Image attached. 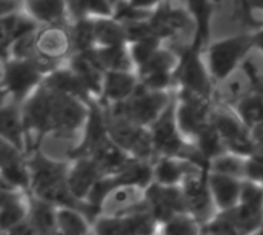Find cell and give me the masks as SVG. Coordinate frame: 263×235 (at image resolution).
Listing matches in <instances>:
<instances>
[{
  "label": "cell",
  "instance_id": "7402d4cb",
  "mask_svg": "<svg viewBox=\"0 0 263 235\" xmlns=\"http://www.w3.org/2000/svg\"><path fill=\"white\" fill-rule=\"evenodd\" d=\"M0 137L14 145L22 152L28 154L26 134L20 105L9 102L0 108Z\"/></svg>",
  "mask_w": 263,
  "mask_h": 235
},
{
  "label": "cell",
  "instance_id": "b9f144b4",
  "mask_svg": "<svg viewBox=\"0 0 263 235\" xmlns=\"http://www.w3.org/2000/svg\"><path fill=\"white\" fill-rule=\"evenodd\" d=\"M23 11V2H11V0H0V18L18 14Z\"/></svg>",
  "mask_w": 263,
  "mask_h": 235
},
{
  "label": "cell",
  "instance_id": "ab89813d",
  "mask_svg": "<svg viewBox=\"0 0 263 235\" xmlns=\"http://www.w3.org/2000/svg\"><path fill=\"white\" fill-rule=\"evenodd\" d=\"M243 180H250V182L263 185V163L260 160H257L254 157H248L247 159L245 179Z\"/></svg>",
  "mask_w": 263,
  "mask_h": 235
},
{
  "label": "cell",
  "instance_id": "8992f818",
  "mask_svg": "<svg viewBox=\"0 0 263 235\" xmlns=\"http://www.w3.org/2000/svg\"><path fill=\"white\" fill-rule=\"evenodd\" d=\"M213 111V100L185 91L176 92L174 115L177 128L185 140L191 143L196 140V137L211 123Z\"/></svg>",
  "mask_w": 263,
  "mask_h": 235
},
{
  "label": "cell",
  "instance_id": "e575fe53",
  "mask_svg": "<svg viewBox=\"0 0 263 235\" xmlns=\"http://www.w3.org/2000/svg\"><path fill=\"white\" fill-rule=\"evenodd\" d=\"M91 231L94 235H129L126 219L117 214L97 217Z\"/></svg>",
  "mask_w": 263,
  "mask_h": 235
},
{
  "label": "cell",
  "instance_id": "d590c367",
  "mask_svg": "<svg viewBox=\"0 0 263 235\" xmlns=\"http://www.w3.org/2000/svg\"><path fill=\"white\" fill-rule=\"evenodd\" d=\"M162 43L163 42L159 38H146V40H140V42H134V43L128 45V49H129L131 58L134 62L136 71L148 62V58L162 46Z\"/></svg>",
  "mask_w": 263,
  "mask_h": 235
},
{
  "label": "cell",
  "instance_id": "f907efd6",
  "mask_svg": "<svg viewBox=\"0 0 263 235\" xmlns=\"http://www.w3.org/2000/svg\"><path fill=\"white\" fill-rule=\"evenodd\" d=\"M153 235H160V234H159V232H156V234H153Z\"/></svg>",
  "mask_w": 263,
  "mask_h": 235
},
{
  "label": "cell",
  "instance_id": "277c9868",
  "mask_svg": "<svg viewBox=\"0 0 263 235\" xmlns=\"http://www.w3.org/2000/svg\"><path fill=\"white\" fill-rule=\"evenodd\" d=\"M253 48L251 32L234 34L211 43L206 49V65L213 80H228Z\"/></svg>",
  "mask_w": 263,
  "mask_h": 235
},
{
  "label": "cell",
  "instance_id": "c3c4849f",
  "mask_svg": "<svg viewBox=\"0 0 263 235\" xmlns=\"http://www.w3.org/2000/svg\"><path fill=\"white\" fill-rule=\"evenodd\" d=\"M202 235H213V234H208V232H205V231H203V234Z\"/></svg>",
  "mask_w": 263,
  "mask_h": 235
},
{
  "label": "cell",
  "instance_id": "836d02e7",
  "mask_svg": "<svg viewBox=\"0 0 263 235\" xmlns=\"http://www.w3.org/2000/svg\"><path fill=\"white\" fill-rule=\"evenodd\" d=\"M28 219V195L3 209H0V235L9 232L12 228Z\"/></svg>",
  "mask_w": 263,
  "mask_h": 235
},
{
  "label": "cell",
  "instance_id": "6da1fadb",
  "mask_svg": "<svg viewBox=\"0 0 263 235\" xmlns=\"http://www.w3.org/2000/svg\"><path fill=\"white\" fill-rule=\"evenodd\" d=\"M29 175H31V188L29 194L55 206V208H68L80 211L91 225L96 222L94 212L89 209V206L80 200H77L66 182L69 162L68 160H54L51 157H46L45 152L40 149H35L29 154L26 159Z\"/></svg>",
  "mask_w": 263,
  "mask_h": 235
},
{
  "label": "cell",
  "instance_id": "ac0fdd59",
  "mask_svg": "<svg viewBox=\"0 0 263 235\" xmlns=\"http://www.w3.org/2000/svg\"><path fill=\"white\" fill-rule=\"evenodd\" d=\"M216 8L217 3L206 2V0H191L186 3V11L194 25V35L190 45H193L200 51H205L210 46L211 25H213V17L216 14Z\"/></svg>",
  "mask_w": 263,
  "mask_h": 235
},
{
  "label": "cell",
  "instance_id": "60d3db41",
  "mask_svg": "<svg viewBox=\"0 0 263 235\" xmlns=\"http://www.w3.org/2000/svg\"><path fill=\"white\" fill-rule=\"evenodd\" d=\"M28 194H23L20 191H15V189H9V188H0V209L15 203V202H20L26 197Z\"/></svg>",
  "mask_w": 263,
  "mask_h": 235
},
{
  "label": "cell",
  "instance_id": "ffe728a7",
  "mask_svg": "<svg viewBox=\"0 0 263 235\" xmlns=\"http://www.w3.org/2000/svg\"><path fill=\"white\" fill-rule=\"evenodd\" d=\"M23 14L39 26H69L66 2L35 0L23 2Z\"/></svg>",
  "mask_w": 263,
  "mask_h": 235
},
{
  "label": "cell",
  "instance_id": "8fae6325",
  "mask_svg": "<svg viewBox=\"0 0 263 235\" xmlns=\"http://www.w3.org/2000/svg\"><path fill=\"white\" fill-rule=\"evenodd\" d=\"M35 55L45 63L60 66L72 55L68 26H40L35 32Z\"/></svg>",
  "mask_w": 263,
  "mask_h": 235
},
{
  "label": "cell",
  "instance_id": "74e56055",
  "mask_svg": "<svg viewBox=\"0 0 263 235\" xmlns=\"http://www.w3.org/2000/svg\"><path fill=\"white\" fill-rule=\"evenodd\" d=\"M85 11L88 18H111L114 15V2L86 0Z\"/></svg>",
  "mask_w": 263,
  "mask_h": 235
},
{
  "label": "cell",
  "instance_id": "f1b7e54d",
  "mask_svg": "<svg viewBox=\"0 0 263 235\" xmlns=\"http://www.w3.org/2000/svg\"><path fill=\"white\" fill-rule=\"evenodd\" d=\"M69 35L72 45V54H86L96 49L94 20L83 18L69 23Z\"/></svg>",
  "mask_w": 263,
  "mask_h": 235
},
{
  "label": "cell",
  "instance_id": "4dcf8cb0",
  "mask_svg": "<svg viewBox=\"0 0 263 235\" xmlns=\"http://www.w3.org/2000/svg\"><path fill=\"white\" fill-rule=\"evenodd\" d=\"M91 222L76 209L57 208V232L60 235H88Z\"/></svg>",
  "mask_w": 263,
  "mask_h": 235
},
{
  "label": "cell",
  "instance_id": "5bb4252c",
  "mask_svg": "<svg viewBox=\"0 0 263 235\" xmlns=\"http://www.w3.org/2000/svg\"><path fill=\"white\" fill-rule=\"evenodd\" d=\"M242 182L243 180L240 179H234V177H228L222 174H214V172L206 174L208 189H210L217 214L228 212L239 205Z\"/></svg>",
  "mask_w": 263,
  "mask_h": 235
},
{
  "label": "cell",
  "instance_id": "681fc988",
  "mask_svg": "<svg viewBox=\"0 0 263 235\" xmlns=\"http://www.w3.org/2000/svg\"><path fill=\"white\" fill-rule=\"evenodd\" d=\"M88 235H94V234H92V231H91V232H89V234H88Z\"/></svg>",
  "mask_w": 263,
  "mask_h": 235
},
{
  "label": "cell",
  "instance_id": "7a4b0ae2",
  "mask_svg": "<svg viewBox=\"0 0 263 235\" xmlns=\"http://www.w3.org/2000/svg\"><path fill=\"white\" fill-rule=\"evenodd\" d=\"M173 102L174 97H171L170 92L149 91L139 85L134 95L129 97L126 102L103 106V109L111 119L126 120L137 126L149 128L171 106Z\"/></svg>",
  "mask_w": 263,
  "mask_h": 235
},
{
  "label": "cell",
  "instance_id": "d6986e66",
  "mask_svg": "<svg viewBox=\"0 0 263 235\" xmlns=\"http://www.w3.org/2000/svg\"><path fill=\"white\" fill-rule=\"evenodd\" d=\"M43 86H46L49 91L55 92V94H62V95H68V97H74L79 99L85 103H92L97 102L91 97V94L88 92V89L85 88V85L82 83V80L66 66H57L54 68L45 79Z\"/></svg>",
  "mask_w": 263,
  "mask_h": 235
},
{
  "label": "cell",
  "instance_id": "d4e9b609",
  "mask_svg": "<svg viewBox=\"0 0 263 235\" xmlns=\"http://www.w3.org/2000/svg\"><path fill=\"white\" fill-rule=\"evenodd\" d=\"M28 220L39 235H55L57 208L28 194Z\"/></svg>",
  "mask_w": 263,
  "mask_h": 235
},
{
  "label": "cell",
  "instance_id": "8d00e7d4",
  "mask_svg": "<svg viewBox=\"0 0 263 235\" xmlns=\"http://www.w3.org/2000/svg\"><path fill=\"white\" fill-rule=\"evenodd\" d=\"M239 205L263 209V185L250 182V180H243Z\"/></svg>",
  "mask_w": 263,
  "mask_h": 235
},
{
  "label": "cell",
  "instance_id": "ba28073f",
  "mask_svg": "<svg viewBox=\"0 0 263 235\" xmlns=\"http://www.w3.org/2000/svg\"><path fill=\"white\" fill-rule=\"evenodd\" d=\"M89 105L79 99L54 92L51 135L57 139H71L79 131H83L89 114Z\"/></svg>",
  "mask_w": 263,
  "mask_h": 235
},
{
  "label": "cell",
  "instance_id": "e0dca14e",
  "mask_svg": "<svg viewBox=\"0 0 263 235\" xmlns=\"http://www.w3.org/2000/svg\"><path fill=\"white\" fill-rule=\"evenodd\" d=\"M199 172L205 171L179 157H157L153 162L154 183L162 186H182L186 179Z\"/></svg>",
  "mask_w": 263,
  "mask_h": 235
},
{
  "label": "cell",
  "instance_id": "7c38bea8",
  "mask_svg": "<svg viewBox=\"0 0 263 235\" xmlns=\"http://www.w3.org/2000/svg\"><path fill=\"white\" fill-rule=\"evenodd\" d=\"M206 174L208 172L194 174L190 179H186L182 185L188 214H191L202 226L208 225L217 216V211L214 208V203L208 189Z\"/></svg>",
  "mask_w": 263,
  "mask_h": 235
},
{
  "label": "cell",
  "instance_id": "ee69618b",
  "mask_svg": "<svg viewBox=\"0 0 263 235\" xmlns=\"http://www.w3.org/2000/svg\"><path fill=\"white\" fill-rule=\"evenodd\" d=\"M251 34H253V46L257 48L263 54V23L256 31H251Z\"/></svg>",
  "mask_w": 263,
  "mask_h": 235
},
{
  "label": "cell",
  "instance_id": "5b68a950",
  "mask_svg": "<svg viewBox=\"0 0 263 235\" xmlns=\"http://www.w3.org/2000/svg\"><path fill=\"white\" fill-rule=\"evenodd\" d=\"M202 55L203 51L193 45L185 46L179 52V63L174 71V86H177V91H185L213 100L214 80Z\"/></svg>",
  "mask_w": 263,
  "mask_h": 235
},
{
  "label": "cell",
  "instance_id": "f35d334b",
  "mask_svg": "<svg viewBox=\"0 0 263 235\" xmlns=\"http://www.w3.org/2000/svg\"><path fill=\"white\" fill-rule=\"evenodd\" d=\"M22 159H26V154L0 137V171Z\"/></svg>",
  "mask_w": 263,
  "mask_h": 235
},
{
  "label": "cell",
  "instance_id": "52a82bcc",
  "mask_svg": "<svg viewBox=\"0 0 263 235\" xmlns=\"http://www.w3.org/2000/svg\"><path fill=\"white\" fill-rule=\"evenodd\" d=\"M211 123L222 137L228 152L245 159L256 152L251 131L240 122L231 106H214Z\"/></svg>",
  "mask_w": 263,
  "mask_h": 235
},
{
  "label": "cell",
  "instance_id": "9c48e42d",
  "mask_svg": "<svg viewBox=\"0 0 263 235\" xmlns=\"http://www.w3.org/2000/svg\"><path fill=\"white\" fill-rule=\"evenodd\" d=\"M143 203L159 226L176 216L188 212L182 186H162L153 183L143 191Z\"/></svg>",
  "mask_w": 263,
  "mask_h": 235
},
{
  "label": "cell",
  "instance_id": "f6af8a7d",
  "mask_svg": "<svg viewBox=\"0 0 263 235\" xmlns=\"http://www.w3.org/2000/svg\"><path fill=\"white\" fill-rule=\"evenodd\" d=\"M6 103H9V95H8V92L2 83V63H0V108L5 106Z\"/></svg>",
  "mask_w": 263,
  "mask_h": 235
},
{
  "label": "cell",
  "instance_id": "3957f363",
  "mask_svg": "<svg viewBox=\"0 0 263 235\" xmlns=\"http://www.w3.org/2000/svg\"><path fill=\"white\" fill-rule=\"evenodd\" d=\"M0 63L3 88L9 95V102L15 105H22L37 88L43 85L46 75L57 68L42 62L40 58H6Z\"/></svg>",
  "mask_w": 263,
  "mask_h": 235
},
{
  "label": "cell",
  "instance_id": "d6a6232c",
  "mask_svg": "<svg viewBox=\"0 0 263 235\" xmlns=\"http://www.w3.org/2000/svg\"><path fill=\"white\" fill-rule=\"evenodd\" d=\"M245 165H247L245 157H240V155H236L231 152H225L210 163L208 172L222 174V175L243 180L245 179Z\"/></svg>",
  "mask_w": 263,
  "mask_h": 235
},
{
  "label": "cell",
  "instance_id": "cb8c5ba5",
  "mask_svg": "<svg viewBox=\"0 0 263 235\" xmlns=\"http://www.w3.org/2000/svg\"><path fill=\"white\" fill-rule=\"evenodd\" d=\"M91 54L103 72H136L128 45L96 48L94 51H91Z\"/></svg>",
  "mask_w": 263,
  "mask_h": 235
},
{
  "label": "cell",
  "instance_id": "bcb514c9",
  "mask_svg": "<svg viewBox=\"0 0 263 235\" xmlns=\"http://www.w3.org/2000/svg\"><path fill=\"white\" fill-rule=\"evenodd\" d=\"M245 6L251 12H263V2H247Z\"/></svg>",
  "mask_w": 263,
  "mask_h": 235
},
{
  "label": "cell",
  "instance_id": "1f68e13d",
  "mask_svg": "<svg viewBox=\"0 0 263 235\" xmlns=\"http://www.w3.org/2000/svg\"><path fill=\"white\" fill-rule=\"evenodd\" d=\"M160 235H202L203 226L188 212L176 216L159 226Z\"/></svg>",
  "mask_w": 263,
  "mask_h": 235
},
{
  "label": "cell",
  "instance_id": "4fadbf2b",
  "mask_svg": "<svg viewBox=\"0 0 263 235\" xmlns=\"http://www.w3.org/2000/svg\"><path fill=\"white\" fill-rule=\"evenodd\" d=\"M102 177L103 175L100 169L97 168L94 160L89 157L76 159L69 162L68 175H66L68 188L71 194L83 203H86L89 192L92 191V188Z\"/></svg>",
  "mask_w": 263,
  "mask_h": 235
},
{
  "label": "cell",
  "instance_id": "7bdbcfd3",
  "mask_svg": "<svg viewBox=\"0 0 263 235\" xmlns=\"http://www.w3.org/2000/svg\"><path fill=\"white\" fill-rule=\"evenodd\" d=\"M5 235H39L35 232V229L32 228L31 222L26 219L25 222H22L20 225H17L15 228H12L9 232H6Z\"/></svg>",
  "mask_w": 263,
  "mask_h": 235
},
{
  "label": "cell",
  "instance_id": "83f0119b",
  "mask_svg": "<svg viewBox=\"0 0 263 235\" xmlns=\"http://www.w3.org/2000/svg\"><path fill=\"white\" fill-rule=\"evenodd\" d=\"M179 63V54L171 51L170 48L160 46L145 65H142L136 74L139 79L149 77V75H162V74H174Z\"/></svg>",
  "mask_w": 263,
  "mask_h": 235
},
{
  "label": "cell",
  "instance_id": "44dd1931",
  "mask_svg": "<svg viewBox=\"0 0 263 235\" xmlns=\"http://www.w3.org/2000/svg\"><path fill=\"white\" fill-rule=\"evenodd\" d=\"M68 68L82 80L88 92L94 100L99 102L100 94H102V85H103V77L105 72L102 68L97 65L91 52L86 54H72L68 58Z\"/></svg>",
  "mask_w": 263,
  "mask_h": 235
},
{
  "label": "cell",
  "instance_id": "7dc6e473",
  "mask_svg": "<svg viewBox=\"0 0 263 235\" xmlns=\"http://www.w3.org/2000/svg\"><path fill=\"white\" fill-rule=\"evenodd\" d=\"M253 235H263V225L262 226H260V228H259V229H257V231H256V232H254V234Z\"/></svg>",
  "mask_w": 263,
  "mask_h": 235
},
{
  "label": "cell",
  "instance_id": "30bf717a",
  "mask_svg": "<svg viewBox=\"0 0 263 235\" xmlns=\"http://www.w3.org/2000/svg\"><path fill=\"white\" fill-rule=\"evenodd\" d=\"M108 139L109 134L105 109L99 102H92L89 105V114L82 131V140L77 146L71 148L66 152V160L71 162L76 159L91 157L92 152L99 149Z\"/></svg>",
  "mask_w": 263,
  "mask_h": 235
},
{
  "label": "cell",
  "instance_id": "4316f807",
  "mask_svg": "<svg viewBox=\"0 0 263 235\" xmlns=\"http://www.w3.org/2000/svg\"><path fill=\"white\" fill-rule=\"evenodd\" d=\"M96 48H111L128 45L125 26L116 18H92Z\"/></svg>",
  "mask_w": 263,
  "mask_h": 235
},
{
  "label": "cell",
  "instance_id": "2e32d148",
  "mask_svg": "<svg viewBox=\"0 0 263 235\" xmlns=\"http://www.w3.org/2000/svg\"><path fill=\"white\" fill-rule=\"evenodd\" d=\"M191 22L190 14L186 9H176L170 3H159L149 17V25L153 28V32L157 38L162 42L177 35L182 29L188 26Z\"/></svg>",
  "mask_w": 263,
  "mask_h": 235
},
{
  "label": "cell",
  "instance_id": "603a6c76",
  "mask_svg": "<svg viewBox=\"0 0 263 235\" xmlns=\"http://www.w3.org/2000/svg\"><path fill=\"white\" fill-rule=\"evenodd\" d=\"M240 122L251 131L263 128V88L256 86L251 91L240 94L231 105Z\"/></svg>",
  "mask_w": 263,
  "mask_h": 235
},
{
  "label": "cell",
  "instance_id": "9a60e30c",
  "mask_svg": "<svg viewBox=\"0 0 263 235\" xmlns=\"http://www.w3.org/2000/svg\"><path fill=\"white\" fill-rule=\"evenodd\" d=\"M139 85L136 72H105L99 103L102 106L123 103L134 95Z\"/></svg>",
  "mask_w": 263,
  "mask_h": 235
},
{
  "label": "cell",
  "instance_id": "f546056e",
  "mask_svg": "<svg viewBox=\"0 0 263 235\" xmlns=\"http://www.w3.org/2000/svg\"><path fill=\"white\" fill-rule=\"evenodd\" d=\"M194 148L197 149V152L208 162L211 163L214 159L220 157L222 154L228 152L227 146L222 140V137L219 135V132L216 131V128L213 126V123H210L193 142Z\"/></svg>",
  "mask_w": 263,
  "mask_h": 235
},
{
  "label": "cell",
  "instance_id": "484cf974",
  "mask_svg": "<svg viewBox=\"0 0 263 235\" xmlns=\"http://www.w3.org/2000/svg\"><path fill=\"white\" fill-rule=\"evenodd\" d=\"M89 159L94 160V163L97 165L103 177L116 175L133 160L111 139H108L99 149H96Z\"/></svg>",
  "mask_w": 263,
  "mask_h": 235
}]
</instances>
